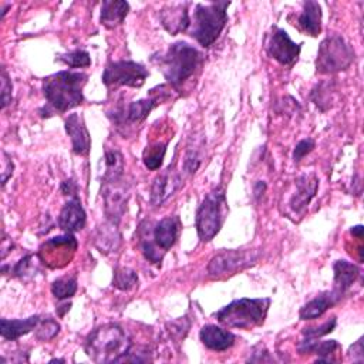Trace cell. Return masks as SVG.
Instances as JSON below:
<instances>
[{
    "mask_svg": "<svg viewBox=\"0 0 364 364\" xmlns=\"http://www.w3.org/2000/svg\"><path fill=\"white\" fill-rule=\"evenodd\" d=\"M138 284V274L129 267H118L114 270L112 286L118 290L128 291Z\"/></svg>",
    "mask_w": 364,
    "mask_h": 364,
    "instance_id": "30",
    "label": "cell"
},
{
    "mask_svg": "<svg viewBox=\"0 0 364 364\" xmlns=\"http://www.w3.org/2000/svg\"><path fill=\"white\" fill-rule=\"evenodd\" d=\"M71 245H77V239L73 233L65 232V235L46 240L40 247L38 257L44 264L50 267H63L68 263L73 253L75 252V247L64 249Z\"/></svg>",
    "mask_w": 364,
    "mask_h": 364,
    "instance_id": "11",
    "label": "cell"
},
{
    "mask_svg": "<svg viewBox=\"0 0 364 364\" xmlns=\"http://www.w3.org/2000/svg\"><path fill=\"white\" fill-rule=\"evenodd\" d=\"M64 128L71 139L73 152L77 155H87L91 146V138L85 128L84 119L80 114H70L64 121Z\"/></svg>",
    "mask_w": 364,
    "mask_h": 364,
    "instance_id": "16",
    "label": "cell"
},
{
    "mask_svg": "<svg viewBox=\"0 0 364 364\" xmlns=\"http://www.w3.org/2000/svg\"><path fill=\"white\" fill-rule=\"evenodd\" d=\"M202 148H203V141H198V138H195L193 145L191 142L188 144V148L183 156V165H182V169L186 175H193L199 169L203 159Z\"/></svg>",
    "mask_w": 364,
    "mask_h": 364,
    "instance_id": "29",
    "label": "cell"
},
{
    "mask_svg": "<svg viewBox=\"0 0 364 364\" xmlns=\"http://www.w3.org/2000/svg\"><path fill=\"white\" fill-rule=\"evenodd\" d=\"M84 350L94 363H121L131 350V340L122 327L108 323L87 336Z\"/></svg>",
    "mask_w": 364,
    "mask_h": 364,
    "instance_id": "3",
    "label": "cell"
},
{
    "mask_svg": "<svg viewBox=\"0 0 364 364\" xmlns=\"http://www.w3.org/2000/svg\"><path fill=\"white\" fill-rule=\"evenodd\" d=\"M60 61L67 64L71 68H81V67H88L91 64L90 54L85 50H74L67 54H61L57 57Z\"/></svg>",
    "mask_w": 364,
    "mask_h": 364,
    "instance_id": "35",
    "label": "cell"
},
{
    "mask_svg": "<svg viewBox=\"0 0 364 364\" xmlns=\"http://www.w3.org/2000/svg\"><path fill=\"white\" fill-rule=\"evenodd\" d=\"M129 185L122 179L101 182V196L104 199V213L109 222L119 223L129 199Z\"/></svg>",
    "mask_w": 364,
    "mask_h": 364,
    "instance_id": "10",
    "label": "cell"
},
{
    "mask_svg": "<svg viewBox=\"0 0 364 364\" xmlns=\"http://www.w3.org/2000/svg\"><path fill=\"white\" fill-rule=\"evenodd\" d=\"M148 75L149 71L139 63L129 60L111 61L105 65V70L102 73V82L107 87L127 85L139 88L144 85Z\"/></svg>",
    "mask_w": 364,
    "mask_h": 364,
    "instance_id": "9",
    "label": "cell"
},
{
    "mask_svg": "<svg viewBox=\"0 0 364 364\" xmlns=\"http://www.w3.org/2000/svg\"><path fill=\"white\" fill-rule=\"evenodd\" d=\"M181 183H182L181 173L175 169L173 165H169L152 182L151 195H149L151 203L154 206H161L178 191Z\"/></svg>",
    "mask_w": 364,
    "mask_h": 364,
    "instance_id": "14",
    "label": "cell"
},
{
    "mask_svg": "<svg viewBox=\"0 0 364 364\" xmlns=\"http://www.w3.org/2000/svg\"><path fill=\"white\" fill-rule=\"evenodd\" d=\"M77 291V279L75 276H64L53 282L51 293L58 300L70 299Z\"/></svg>",
    "mask_w": 364,
    "mask_h": 364,
    "instance_id": "31",
    "label": "cell"
},
{
    "mask_svg": "<svg viewBox=\"0 0 364 364\" xmlns=\"http://www.w3.org/2000/svg\"><path fill=\"white\" fill-rule=\"evenodd\" d=\"M179 228H181V222H179L178 216H166L155 225V228L152 230V237H154L155 243L164 252H166L176 242Z\"/></svg>",
    "mask_w": 364,
    "mask_h": 364,
    "instance_id": "20",
    "label": "cell"
},
{
    "mask_svg": "<svg viewBox=\"0 0 364 364\" xmlns=\"http://www.w3.org/2000/svg\"><path fill=\"white\" fill-rule=\"evenodd\" d=\"M354 61V50L340 34L326 37L317 51L316 70L320 74H333L347 70Z\"/></svg>",
    "mask_w": 364,
    "mask_h": 364,
    "instance_id": "7",
    "label": "cell"
},
{
    "mask_svg": "<svg viewBox=\"0 0 364 364\" xmlns=\"http://www.w3.org/2000/svg\"><path fill=\"white\" fill-rule=\"evenodd\" d=\"M314 146H316V142L311 138H304V139L299 141L293 151V161L300 162L309 152H311L314 149Z\"/></svg>",
    "mask_w": 364,
    "mask_h": 364,
    "instance_id": "38",
    "label": "cell"
},
{
    "mask_svg": "<svg viewBox=\"0 0 364 364\" xmlns=\"http://www.w3.org/2000/svg\"><path fill=\"white\" fill-rule=\"evenodd\" d=\"M199 338L205 347L213 351H225L235 344V334L215 324H206L199 331Z\"/></svg>",
    "mask_w": 364,
    "mask_h": 364,
    "instance_id": "19",
    "label": "cell"
},
{
    "mask_svg": "<svg viewBox=\"0 0 364 364\" xmlns=\"http://www.w3.org/2000/svg\"><path fill=\"white\" fill-rule=\"evenodd\" d=\"M259 256L260 253L253 249L222 250L210 259L208 264V273L210 277H222L226 274H233L237 270H242L255 264Z\"/></svg>",
    "mask_w": 364,
    "mask_h": 364,
    "instance_id": "8",
    "label": "cell"
},
{
    "mask_svg": "<svg viewBox=\"0 0 364 364\" xmlns=\"http://www.w3.org/2000/svg\"><path fill=\"white\" fill-rule=\"evenodd\" d=\"M340 299H341V296L336 290L320 293L317 297L311 299L300 309V313H299L300 320H313V318L323 316Z\"/></svg>",
    "mask_w": 364,
    "mask_h": 364,
    "instance_id": "21",
    "label": "cell"
},
{
    "mask_svg": "<svg viewBox=\"0 0 364 364\" xmlns=\"http://www.w3.org/2000/svg\"><path fill=\"white\" fill-rule=\"evenodd\" d=\"M159 21L164 28L173 36L185 31L191 26L188 3H172L164 6L159 11Z\"/></svg>",
    "mask_w": 364,
    "mask_h": 364,
    "instance_id": "15",
    "label": "cell"
},
{
    "mask_svg": "<svg viewBox=\"0 0 364 364\" xmlns=\"http://www.w3.org/2000/svg\"><path fill=\"white\" fill-rule=\"evenodd\" d=\"M336 324H337L336 317H331V318H328L327 321H324L321 326L303 328V336H304V338H320L321 336H326V334H328L330 331H333L334 327H336Z\"/></svg>",
    "mask_w": 364,
    "mask_h": 364,
    "instance_id": "36",
    "label": "cell"
},
{
    "mask_svg": "<svg viewBox=\"0 0 364 364\" xmlns=\"http://www.w3.org/2000/svg\"><path fill=\"white\" fill-rule=\"evenodd\" d=\"M40 321V316L34 314L27 318H16V320H9V318H1L0 321V333L3 338L6 340H17L18 337L30 333L37 327Z\"/></svg>",
    "mask_w": 364,
    "mask_h": 364,
    "instance_id": "25",
    "label": "cell"
},
{
    "mask_svg": "<svg viewBox=\"0 0 364 364\" xmlns=\"http://www.w3.org/2000/svg\"><path fill=\"white\" fill-rule=\"evenodd\" d=\"M33 255L31 253H27L24 255L13 267H10V273L14 276V277H20V279H24L27 277L28 274H31V270H33Z\"/></svg>",
    "mask_w": 364,
    "mask_h": 364,
    "instance_id": "37",
    "label": "cell"
},
{
    "mask_svg": "<svg viewBox=\"0 0 364 364\" xmlns=\"http://www.w3.org/2000/svg\"><path fill=\"white\" fill-rule=\"evenodd\" d=\"M334 272V289L340 296H343L360 276V269L347 260H337L333 264Z\"/></svg>",
    "mask_w": 364,
    "mask_h": 364,
    "instance_id": "24",
    "label": "cell"
},
{
    "mask_svg": "<svg viewBox=\"0 0 364 364\" xmlns=\"http://www.w3.org/2000/svg\"><path fill=\"white\" fill-rule=\"evenodd\" d=\"M340 348V344L336 340H326V341H317V338H304L299 344V351L301 354H317L318 358L316 363H331L333 358L330 357Z\"/></svg>",
    "mask_w": 364,
    "mask_h": 364,
    "instance_id": "27",
    "label": "cell"
},
{
    "mask_svg": "<svg viewBox=\"0 0 364 364\" xmlns=\"http://www.w3.org/2000/svg\"><path fill=\"white\" fill-rule=\"evenodd\" d=\"M229 4V1L196 4L189 36L193 37L202 47H210L226 26V10Z\"/></svg>",
    "mask_w": 364,
    "mask_h": 364,
    "instance_id": "5",
    "label": "cell"
},
{
    "mask_svg": "<svg viewBox=\"0 0 364 364\" xmlns=\"http://www.w3.org/2000/svg\"><path fill=\"white\" fill-rule=\"evenodd\" d=\"M85 220H87L85 210L81 205V200L77 196L70 199L58 215V226L67 233H74L81 230L85 226Z\"/></svg>",
    "mask_w": 364,
    "mask_h": 364,
    "instance_id": "18",
    "label": "cell"
},
{
    "mask_svg": "<svg viewBox=\"0 0 364 364\" xmlns=\"http://www.w3.org/2000/svg\"><path fill=\"white\" fill-rule=\"evenodd\" d=\"M350 357H353L354 361H361L363 360V338H360L355 344H353L348 350Z\"/></svg>",
    "mask_w": 364,
    "mask_h": 364,
    "instance_id": "41",
    "label": "cell"
},
{
    "mask_svg": "<svg viewBox=\"0 0 364 364\" xmlns=\"http://www.w3.org/2000/svg\"><path fill=\"white\" fill-rule=\"evenodd\" d=\"M118 225L114 222H105L97 228L94 233V246L104 255L112 253L121 245V233L117 228Z\"/></svg>",
    "mask_w": 364,
    "mask_h": 364,
    "instance_id": "22",
    "label": "cell"
},
{
    "mask_svg": "<svg viewBox=\"0 0 364 364\" xmlns=\"http://www.w3.org/2000/svg\"><path fill=\"white\" fill-rule=\"evenodd\" d=\"M226 195L222 188L210 191L196 210L195 225L202 242H210L220 230L225 220Z\"/></svg>",
    "mask_w": 364,
    "mask_h": 364,
    "instance_id": "6",
    "label": "cell"
},
{
    "mask_svg": "<svg viewBox=\"0 0 364 364\" xmlns=\"http://www.w3.org/2000/svg\"><path fill=\"white\" fill-rule=\"evenodd\" d=\"M318 188V179L314 173H304L296 179V191L289 202L294 213H301L314 198Z\"/></svg>",
    "mask_w": 364,
    "mask_h": 364,
    "instance_id": "17",
    "label": "cell"
},
{
    "mask_svg": "<svg viewBox=\"0 0 364 364\" xmlns=\"http://www.w3.org/2000/svg\"><path fill=\"white\" fill-rule=\"evenodd\" d=\"M36 333V338L40 340V341H50L53 340L58 331H60V324L51 318V317H46V318H40L37 327L34 328Z\"/></svg>",
    "mask_w": 364,
    "mask_h": 364,
    "instance_id": "33",
    "label": "cell"
},
{
    "mask_svg": "<svg viewBox=\"0 0 364 364\" xmlns=\"http://www.w3.org/2000/svg\"><path fill=\"white\" fill-rule=\"evenodd\" d=\"M270 306L269 297L260 299H236L228 306L222 307L215 313V317L220 324L230 328L250 330L256 326L263 324L266 313Z\"/></svg>",
    "mask_w": 364,
    "mask_h": 364,
    "instance_id": "4",
    "label": "cell"
},
{
    "mask_svg": "<svg viewBox=\"0 0 364 364\" xmlns=\"http://www.w3.org/2000/svg\"><path fill=\"white\" fill-rule=\"evenodd\" d=\"M203 55L191 44L176 41L159 57H152L171 87L179 90L199 68Z\"/></svg>",
    "mask_w": 364,
    "mask_h": 364,
    "instance_id": "2",
    "label": "cell"
},
{
    "mask_svg": "<svg viewBox=\"0 0 364 364\" xmlns=\"http://www.w3.org/2000/svg\"><path fill=\"white\" fill-rule=\"evenodd\" d=\"M0 81H1V108H6L11 102V98H13V95H11L13 85H11V81L4 68L1 70Z\"/></svg>",
    "mask_w": 364,
    "mask_h": 364,
    "instance_id": "39",
    "label": "cell"
},
{
    "mask_svg": "<svg viewBox=\"0 0 364 364\" xmlns=\"http://www.w3.org/2000/svg\"><path fill=\"white\" fill-rule=\"evenodd\" d=\"M166 152V142L162 144H154L151 146H146V149L144 151V164L148 169L151 171H156L161 168L162 162H164V156Z\"/></svg>",
    "mask_w": 364,
    "mask_h": 364,
    "instance_id": "32",
    "label": "cell"
},
{
    "mask_svg": "<svg viewBox=\"0 0 364 364\" xmlns=\"http://www.w3.org/2000/svg\"><path fill=\"white\" fill-rule=\"evenodd\" d=\"M266 50L269 55L282 65H291L299 58L301 44H296L283 28L274 27L269 36Z\"/></svg>",
    "mask_w": 364,
    "mask_h": 364,
    "instance_id": "12",
    "label": "cell"
},
{
    "mask_svg": "<svg viewBox=\"0 0 364 364\" xmlns=\"http://www.w3.org/2000/svg\"><path fill=\"white\" fill-rule=\"evenodd\" d=\"M129 11V4L122 0H104L101 6L100 21L107 28L119 26Z\"/></svg>",
    "mask_w": 364,
    "mask_h": 364,
    "instance_id": "26",
    "label": "cell"
},
{
    "mask_svg": "<svg viewBox=\"0 0 364 364\" xmlns=\"http://www.w3.org/2000/svg\"><path fill=\"white\" fill-rule=\"evenodd\" d=\"M264 191H266V183H264L263 181H257V182L255 183V189H253L255 196H256V198H260V196L264 193Z\"/></svg>",
    "mask_w": 364,
    "mask_h": 364,
    "instance_id": "43",
    "label": "cell"
},
{
    "mask_svg": "<svg viewBox=\"0 0 364 364\" xmlns=\"http://www.w3.org/2000/svg\"><path fill=\"white\" fill-rule=\"evenodd\" d=\"M50 363H64V360H60V358H53V360H50Z\"/></svg>",
    "mask_w": 364,
    "mask_h": 364,
    "instance_id": "45",
    "label": "cell"
},
{
    "mask_svg": "<svg viewBox=\"0 0 364 364\" xmlns=\"http://www.w3.org/2000/svg\"><path fill=\"white\" fill-rule=\"evenodd\" d=\"M331 95H333V90L330 88V82H320L317 84L311 92H310V98L311 101L323 111H326L327 108L331 107L330 101H331Z\"/></svg>",
    "mask_w": 364,
    "mask_h": 364,
    "instance_id": "34",
    "label": "cell"
},
{
    "mask_svg": "<svg viewBox=\"0 0 364 364\" xmlns=\"http://www.w3.org/2000/svg\"><path fill=\"white\" fill-rule=\"evenodd\" d=\"M88 75L80 71H58L43 81V92L47 100V117L51 112H67L78 107L82 100V88L87 84ZM40 109V111H43Z\"/></svg>",
    "mask_w": 364,
    "mask_h": 364,
    "instance_id": "1",
    "label": "cell"
},
{
    "mask_svg": "<svg viewBox=\"0 0 364 364\" xmlns=\"http://www.w3.org/2000/svg\"><path fill=\"white\" fill-rule=\"evenodd\" d=\"M13 169H14V165L11 158L4 151H1V185L3 186L6 185L7 179L13 175Z\"/></svg>",
    "mask_w": 364,
    "mask_h": 364,
    "instance_id": "40",
    "label": "cell"
},
{
    "mask_svg": "<svg viewBox=\"0 0 364 364\" xmlns=\"http://www.w3.org/2000/svg\"><path fill=\"white\" fill-rule=\"evenodd\" d=\"M350 232H351V235H353V236H357L358 239H361V237H363V226H361V225L353 226V228L350 229Z\"/></svg>",
    "mask_w": 364,
    "mask_h": 364,
    "instance_id": "44",
    "label": "cell"
},
{
    "mask_svg": "<svg viewBox=\"0 0 364 364\" xmlns=\"http://www.w3.org/2000/svg\"><path fill=\"white\" fill-rule=\"evenodd\" d=\"M75 191H77V185H75V182H74L73 179L64 181V182L61 183V192H63L64 195H71V196L74 198V196H75Z\"/></svg>",
    "mask_w": 364,
    "mask_h": 364,
    "instance_id": "42",
    "label": "cell"
},
{
    "mask_svg": "<svg viewBox=\"0 0 364 364\" xmlns=\"http://www.w3.org/2000/svg\"><path fill=\"white\" fill-rule=\"evenodd\" d=\"M162 100H165V94L164 92H159L155 97L132 101L127 107L117 108L114 111V115H109V117H112V121L117 124V127H125V124L127 125L139 124V122H142L148 117V114Z\"/></svg>",
    "mask_w": 364,
    "mask_h": 364,
    "instance_id": "13",
    "label": "cell"
},
{
    "mask_svg": "<svg viewBox=\"0 0 364 364\" xmlns=\"http://www.w3.org/2000/svg\"><path fill=\"white\" fill-rule=\"evenodd\" d=\"M102 164H104V171L101 175V182L122 178L124 156L118 149H115V148L107 149L104 154V158H102Z\"/></svg>",
    "mask_w": 364,
    "mask_h": 364,
    "instance_id": "28",
    "label": "cell"
},
{
    "mask_svg": "<svg viewBox=\"0 0 364 364\" xmlns=\"http://www.w3.org/2000/svg\"><path fill=\"white\" fill-rule=\"evenodd\" d=\"M299 27L309 36H318L321 31V7L317 1L307 0L303 3V10L297 17Z\"/></svg>",
    "mask_w": 364,
    "mask_h": 364,
    "instance_id": "23",
    "label": "cell"
}]
</instances>
